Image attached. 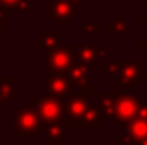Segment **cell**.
<instances>
[{"mask_svg":"<svg viewBox=\"0 0 147 145\" xmlns=\"http://www.w3.org/2000/svg\"><path fill=\"white\" fill-rule=\"evenodd\" d=\"M31 106L38 113L43 126L48 125V123H51V121H57V119L65 118V113H63V99L58 97V96H53V94H50L46 91L38 94V97H34L31 101Z\"/></svg>","mask_w":147,"mask_h":145,"instance_id":"6da1fadb","label":"cell"},{"mask_svg":"<svg viewBox=\"0 0 147 145\" xmlns=\"http://www.w3.org/2000/svg\"><path fill=\"white\" fill-rule=\"evenodd\" d=\"M115 77L123 89H130L135 84H146L147 70L146 67L139 65V60H121Z\"/></svg>","mask_w":147,"mask_h":145,"instance_id":"7a4b0ae2","label":"cell"},{"mask_svg":"<svg viewBox=\"0 0 147 145\" xmlns=\"http://www.w3.org/2000/svg\"><path fill=\"white\" fill-rule=\"evenodd\" d=\"M139 104H140L139 92H116L113 119L118 123H127L137 114Z\"/></svg>","mask_w":147,"mask_h":145,"instance_id":"3957f363","label":"cell"},{"mask_svg":"<svg viewBox=\"0 0 147 145\" xmlns=\"http://www.w3.org/2000/svg\"><path fill=\"white\" fill-rule=\"evenodd\" d=\"M43 128V123L34 108L16 111V137H33Z\"/></svg>","mask_w":147,"mask_h":145,"instance_id":"277c9868","label":"cell"},{"mask_svg":"<svg viewBox=\"0 0 147 145\" xmlns=\"http://www.w3.org/2000/svg\"><path fill=\"white\" fill-rule=\"evenodd\" d=\"M125 125V133L123 137H116L115 142L120 144H140L147 145V119L140 116H134L132 119H128Z\"/></svg>","mask_w":147,"mask_h":145,"instance_id":"5b68a950","label":"cell"},{"mask_svg":"<svg viewBox=\"0 0 147 145\" xmlns=\"http://www.w3.org/2000/svg\"><path fill=\"white\" fill-rule=\"evenodd\" d=\"M91 67L86 65L84 62H74L69 67L67 75L72 80L74 92H82L87 97L92 96V85H91Z\"/></svg>","mask_w":147,"mask_h":145,"instance_id":"8992f818","label":"cell"},{"mask_svg":"<svg viewBox=\"0 0 147 145\" xmlns=\"http://www.w3.org/2000/svg\"><path fill=\"white\" fill-rule=\"evenodd\" d=\"M70 50L74 56V62H84L86 65H89L91 68H98L101 65V60L105 58L101 46H94V44H69L67 46Z\"/></svg>","mask_w":147,"mask_h":145,"instance_id":"52a82bcc","label":"cell"},{"mask_svg":"<svg viewBox=\"0 0 147 145\" xmlns=\"http://www.w3.org/2000/svg\"><path fill=\"white\" fill-rule=\"evenodd\" d=\"M91 106V97L82 92H69L63 97V113L69 121H75L84 116V113Z\"/></svg>","mask_w":147,"mask_h":145,"instance_id":"ba28073f","label":"cell"},{"mask_svg":"<svg viewBox=\"0 0 147 145\" xmlns=\"http://www.w3.org/2000/svg\"><path fill=\"white\" fill-rule=\"evenodd\" d=\"M75 7L77 5L72 3V2H69V0H55L48 7L45 17H46V21H60L62 22V29H65V28L70 26V21L77 14Z\"/></svg>","mask_w":147,"mask_h":145,"instance_id":"9c48e42d","label":"cell"},{"mask_svg":"<svg viewBox=\"0 0 147 145\" xmlns=\"http://www.w3.org/2000/svg\"><path fill=\"white\" fill-rule=\"evenodd\" d=\"M74 63V56L69 48H55L46 55V72H67Z\"/></svg>","mask_w":147,"mask_h":145,"instance_id":"30bf717a","label":"cell"},{"mask_svg":"<svg viewBox=\"0 0 147 145\" xmlns=\"http://www.w3.org/2000/svg\"><path fill=\"white\" fill-rule=\"evenodd\" d=\"M46 92L65 97L69 92H72V80L69 79L67 72H46Z\"/></svg>","mask_w":147,"mask_h":145,"instance_id":"8fae6325","label":"cell"},{"mask_svg":"<svg viewBox=\"0 0 147 145\" xmlns=\"http://www.w3.org/2000/svg\"><path fill=\"white\" fill-rule=\"evenodd\" d=\"M69 119L62 118L57 121H51L48 125H45V135H46V144H58L65 138L67 132H69Z\"/></svg>","mask_w":147,"mask_h":145,"instance_id":"7c38bea8","label":"cell"},{"mask_svg":"<svg viewBox=\"0 0 147 145\" xmlns=\"http://www.w3.org/2000/svg\"><path fill=\"white\" fill-rule=\"evenodd\" d=\"M103 125V119H101V113H99V106H89V109L84 113L82 118L75 119V128L77 130H86V128H91V130H99Z\"/></svg>","mask_w":147,"mask_h":145,"instance_id":"4fadbf2b","label":"cell"},{"mask_svg":"<svg viewBox=\"0 0 147 145\" xmlns=\"http://www.w3.org/2000/svg\"><path fill=\"white\" fill-rule=\"evenodd\" d=\"M106 34L111 38H128L132 36V29L130 24L125 21V17L121 15V12L115 14V19L106 22Z\"/></svg>","mask_w":147,"mask_h":145,"instance_id":"5bb4252c","label":"cell"},{"mask_svg":"<svg viewBox=\"0 0 147 145\" xmlns=\"http://www.w3.org/2000/svg\"><path fill=\"white\" fill-rule=\"evenodd\" d=\"M115 97H116V92H113V91H101V92H99V99H101L99 113H101L103 123L113 119V113H115Z\"/></svg>","mask_w":147,"mask_h":145,"instance_id":"9a60e30c","label":"cell"},{"mask_svg":"<svg viewBox=\"0 0 147 145\" xmlns=\"http://www.w3.org/2000/svg\"><path fill=\"white\" fill-rule=\"evenodd\" d=\"M60 34H62V29H46L43 39L38 44V51H50V50L60 48L62 46Z\"/></svg>","mask_w":147,"mask_h":145,"instance_id":"2e32d148","label":"cell"},{"mask_svg":"<svg viewBox=\"0 0 147 145\" xmlns=\"http://www.w3.org/2000/svg\"><path fill=\"white\" fill-rule=\"evenodd\" d=\"M5 10L14 12H28L29 10V0H2Z\"/></svg>","mask_w":147,"mask_h":145,"instance_id":"e0dca14e","label":"cell"},{"mask_svg":"<svg viewBox=\"0 0 147 145\" xmlns=\"http://www.w3.org/2000/svg\"><path fill=\"white\" fill-rule=\"evenodd\" d=\"M120 63H121V60H108L106 63H101L99 67H98V70H99V75H103V77H106V75H116L118 72V68H120Z\"/></svg>","mask_w":147,"mask_h":145,"instance_id":"ac0fdd59","label":"cell"},{"mask_svg":"<svg viewBox=\"0 0 147 145\" xmlns=\"http://www.w3.org/2000/svg\"><path fill=\"white\" fill-rule=\"evenodd\" d=\"M82 29H84V34L87 38L101 36V22L99 21H86Z\"/></svg>","mask_w":147,"mask_h":145,"instance_id":"d6986e66","label":"cell"},{"mask_svg":"<svg viewBox=\"0 0 147 145\" xmlns=\"http://www.w3.org/2000/svg\"><path fill=\"white\" fill-rule=\"evenodd\" d=\"M139 51L146 53V56H147V31H146L144 36L139 38Z\"/></svg>","mask_w":147,"mask_h":145,"instance_id":"ffe728a7","label":"cell"},{"mask_svg":"<svg viewBox=\"0 0 147 145\" xmlns=\"http://www.w3.org/2000/svg\"><path fill=\"white\" fill-rule=\"evenodd\" d=\"M135 116L147 118V99H146V101H140V104H139V111H137V114H135Z\"/></svg>","mask_w":147,"mask_h":145,"instance_id":"44dd1931","label":"cell"},{"mask_svg":"<svg viewBox=\"0 0 147 145\" xmlns=\"http://www.w3.org/2000/svg\"><path fill=\"white\" fill-rule=\"evenodd\" d=\"M139 28L144 29V31H147V10L139 15Z\"/></svg>","mask_w":147,"mask_h":145,"instance_id":"7402d4cb","label":"cell"},{"mask_svg":"<svg viewBox=\"0 0 147 145\" xmlns=\"http://www.w3.org/2000/svg\"><path fill=\"white\" fill-rule=\"evenodd\" d=\"M69 2H72L75 5H84V3H86V0H69Z\"/></svg>","mask_w":147,"mask_h":145,"instance_id":"603a6c76","label":"cell"},{"mask_svg":"<svg viewBox=\"0 0 147 145\" xmlns=\"http://www.w3.org/2000/svg\"><path fill=\"white\" fill-rule=\"evenodd\" d=\"M139 5L140 7H146V10H147V0H139Z\"/></svg>","mask_w":147,"mask_h":145,"instance_id":"cb8c5ba5","label":"cell"},{"mask_svg":"<svg viewBox=\"0 0 147 145\" xmlns=\"http://www.w3.org/2000/svg\"><path fill=\"white\" fill-rule=\"evenodd\" d=\"M146 119H147V118H146Z\"/></svg>","mask_w":147,"mask_h":145,"instance_id":"d4e9b609","label":"cell"}]
</instances>
